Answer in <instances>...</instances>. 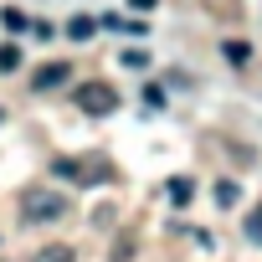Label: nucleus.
<instances>
[{"instance_id":"f257e3e1","label":"nucleus","mask_w":262,"mask_h":262,"mask_svg":"<svg viewBox=\"0 0 262 262\" xmlns=\"http://www.w3.org/2000/svg\"><path fill=\"white\" fill-rule=\"evenodd\" d=\"M62 216H67V195H57V190H21V221L47 226V221H62Z\"/></svg>"},{"instance_id":"f03ea898","label":"nucleus","mask_w":262,"mask_h":262,"mask_svg":"<svg viewBox=\"0 0 262 262\" xmlns=\"http://www.w3.org/2000/svg\"><path fill=\"white\" fill-rule=\"evenodd\" d=\"M72 103H77L82 113L103 118V113H113V108H118V93H113L108 82H82V88H72Z\"/></svg>"},{"instance_id":"7ed1b4c3","label":"nucleus","mask_w":262,"mask_h":262,"mask_svg":"<svg viewBox=\"0 0 262 262\" xmlns=\"http://www.w3.org/2000/svg\"><path fill=\"white\" fill-rule=\"evenodd\" d=\"M72 82V67L67 62H41L36 72H31V88L36 93H52V88H67Z\"/></svg>"},{"instance_id":"20e7f679","label":"nucleus","mask_w":262,"mask_h":262,"mask_svg":"<svg viewBox=\"0 0 262 262\" xmlns=\"http://www.w3.org/2000/svg\"><path fill=\"white\" fill-rule=\"evenodd\" d=\"M52 175H57V180H72V185H77V180H82V160H67V155H62V160H52Z\"/></svg>"},{"instance_id":"39448f33","label":"nucleus","mask_w":262,"mask_h":262,"mask_svg":"<svg viewBox=\"0 0 262 262\" xmlns=\"http://www.w3.org/2000/svg\"><path fill=\"white\" fill-rule=\"evenodd\" d=\"M165 190H170V201H175V206H190V195H195V185H190L185 175H175V180H170Z\"/></svg>"},{"instance_id":"423d86ee","label":"nucleus","mask_w":262,"mask_h":262,"mask_svg":"<svg viewBox=\"0 0 262 262\" xmlns=\"http://www.w3.org/2000/svg\"><path fill=\"white\" fill-rule=\"evenodd\" d=\"M36 262H77V252H72V247H62V242H52V247H41V252H36Z\"/></svg>"},{"instance_id":"0eeeda50","label":"nucleus","mask_w":262,"mask_h":262,"mask_svg":"<svg viewBox=\"0 0 262 262\" xmlns=\"http://www.w3.org/2000/svg\"><path fill=\"white\" fill-rule=\"evenodd\" d=\"M242 231H247V242H257V247H262V206H252V211H247Z\"/></svg>"},{"instance_id":"6e6552de","label":"nucleus","mask_w":262,"mask_h":262,"mask_svg":"<svg viewBox=\"0 0 262 262\" xmlns=\"http://www.w3.org/2000/svg\"><path fill=\"white\" fill-rule=\"evenodd\" d=\"M0 21H6V31H26V26H31L21 6H6V11H0Z\"/></svg>"},{"instance_id":"1a4fd4ad","label":"nucleus","mask_w":262,"mask_h":262,"mask_svg":"<svg viewBox=\"0 0 262 262\" xmlns=\"http://www.w3.org/2000/svg\"><path fill=\"white\" fill-rule=\"evenodd\" d=\"M221 52H226V62H231V67H247V57H252V47H247V41H226Z\"/></svg>"},{"instance_id":"9d476101","label":"nucleus","mask_w":262,"mask_h":262,"mask_svg":"<svg viewBox=\"0 0 262 262\" xmlns=\"http://www.w3.org/2000/svg\"><path fill=\"white\" fill-rule=\"evenodd\" d=\"M67 36H72V41H88V36H93V21H88V16H72V21H67Z\"/></svg>"},{"instance_id":"9b49d317","label":"nucleus","mask_w":262,"mask_h":262,"mask_svg":"<svg viewBox=\"0 0 262 262\" xmlns=\"http://www.w3.org/2000/svg\"><path fill=\"white\" fill-rule=\"evenodd\" d=\"M216 201H221V206H236V201H242L236 180H221V185H216Z\"/></svg>"},{"instance_id":"f8f14e48","label":"nucleus","mask_w":262,"mask_h":262,"mask_svg":"<svg viewBox=\"0 0 262 262\" xmlns=\"http://www.w3.org/2000/svg\"><path fill=\"white\" fill-rule=\"evenodd\" d=\"M21 67V47H0V72H16Z\"/></svg>"},{"instance_id":"ddd939ff","label":"nucleus","mask_w":262,"mask_h":262,"mask_svg":"<svg viewBox=\"0 0 262 262\" xmlns=\"http://www.w3.org/2000/svg\"><path fill=\"white\" fill-rule=\"evenodd\" d=\"M123 67H149V52H139V47H128V52H123Z\"/></svg>"},{"instance_id":"4468645a","label":"nucleus","mask_w":262,"mask_h":262,"mask_svg":"<svg viewBox=\"0 0 262 262\" xmlns=\"http://www.w3.org/2000/svg\"><path fill=\"white\" fill-rule=\"evenodd\" d=\"M144 108H165V88H144Z\"/></svg>"},{"instance_id":"2eb2a0df","label":"nucleus","mask_w":262,"mask_h":262,"mask_svg":"<svg viewBox=\"0 0 262 262\" xmlns=\"http://www.w3.org/2000/svg\"><path fill=\"white\" fill-rule=\"evenodd\" d=\"M128 6H134V11L144 16V11H155V0H128Z\"/></svg>"}]
</instances>
